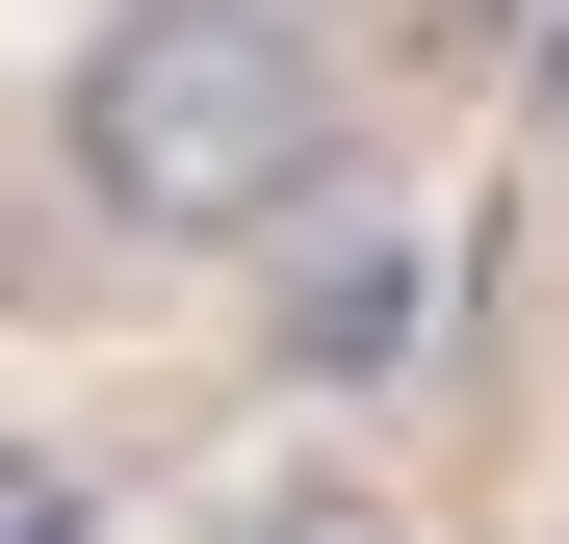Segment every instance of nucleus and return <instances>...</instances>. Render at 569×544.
Masks as SVG:
<instances>
[{"label": "nucleus", "instance_id": "obj_1", "mask_svg": "<svg viewBox=\"0 0 569 544\" xmlns=\"http://www.w3.org/2000/svg\"><path fill=\"white\" fill-rule=\"evenodd\" d=\"M52 130H78V208H104V234L233 259V234H284L337 181V52L284 27V0H130Z\"/></svg>", "mask_w": 569, "mask_h": 544}, {"label": "nucleus", "instance_id": "obj_2", "mask_svg": "<svg viewBox=\"0 0 569 544\" xmlns=\"http://www.w3.org/2000/svg\"><path fill=\"white\" fill-rule=\"evenodd\" d=\"M415 337H440V286H415V259H311V311H284V363H311V389H389Z\"/></svg>", "mask_w": 569, "mask_h": 544}, {"label": "nucleus", "instance_id": "obj_3", "mask_svg": "<svg viewBox=\"0 0 569 544\" xmlns=\"http://www.w3.org/2000/svg\"><path fill=\"white\" fill-rule=\"evenodd\" d=\"M0 544H104V518H78V493H52V467H0Z\"/></svg>", "mask_w": 569, "mask_h": 544}]
</instances>
